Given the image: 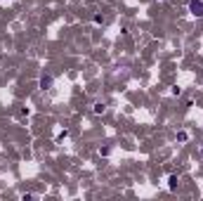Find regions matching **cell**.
Segmentation results:
<instances>
[{
    "instance_id": "obj_1",
    "label": "cell",
    "mask_w": 203,
    "mask_h": 201,
    "mask_svg": "<svg viewBox=\"0 0 203 201\" xmlns=\"http://www.w3.org/2000/svg\"><path fill=\"white\" fill-rule=\"evenodd\" d=\"M189 10L194 17H203V0H191L189 3Z\"/></svg>"
},
{
    "instance_id": "obj_2",
    "label": "cell",
    "mask_w": 203,
    "mask_h": 201,
    "mask_svg": "<svg viewBox=\"0 0 203 201\" xmlns=\"http://www.w3.org/2000/svg\"><path fill=\"white\" fill-rule=\"evenodd\" d=\"M40 85H43L45 90H47L50 85H52V76H43V78H40Z\"/></svg>"
}]
</instances>
